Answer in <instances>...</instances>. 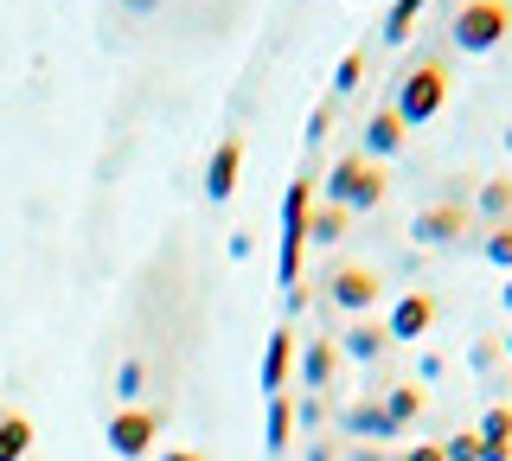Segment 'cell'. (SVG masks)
I'll list each match as a JSON object with an SVG mask.
<instances>
[{"instance_id": "14", "label": "cell", "mask_w": 512, "mask_h": 461, "mask_svg": "<svg viewBox=\"0 0 512 461\" xmlns=\"http://www.w3.org/2000/svg\"><path fill=\"white\" fill-rule=\"evenodd\" d=\"M32 455V417L26 410H0V461H26Z\"/></svg>"}, {"instance_id": "12", "label": "cell", "mask_w": 512, "mask_h": 461, "mask_svg": "<svg viewBox=\"0 0 512 461\" xmlns=\"http://www.w3.org/2000/svg\"><path fill=\"white\" fill-rule=\"evenodd\" d=\"M480 461H512V404H493L480 417Z\"/></svg>"}, {"instance_id": "6", "label": "cell", "mask_w": 512, "mask_h": 461, "mask_svg": "<svg viewBox=\"0 0 512 461\" xmlns=\"http://www.w3.org/2000/svg\"><path fill=\"white\" fill-rule=\"evenodd\" d=\"M391 340L397 346H410V340H423L429 327H436V295H423V289H410V295H397L391 301Z\"/></svg>"}, {"instance_id": "29", "label": "cell", "mask_w": 512, "mask_h": 461, "mask_svg": "<svg viewBox=\"0 0 512 461\" xmlns=\"http://www.w3.org/2000/svg\"><path fill=\"white\" fill-rule=\"evenodd\" d=\"M500 301H506V308H512V282H506V295H500Z\"/></svg>"}, {"instance_id": "19", "label": "cell", "mask_w": 512, "mask_h": 461, "mask_svg": "<svg viewBox=\"0 0 512 461\" xmlns=\"http://www.w3.org/2000/svg\"><path fill=\"white\" fill-rule=\"evenodd\" d=\"M378 404H384V417H391V429H404L416 410H423V391H416V385H397L391 397H378Z\"/></svg>"}, {"instance_id": "11", "label": "cell", "mask_w": 512, "mask_h": 461, "mask_svg": "<svg viewBox=\"0 0 512 461\" xmlns=\"http://www.w3.org/2000/svg\"><path fill=\"white\" fill-rule=\"evenodd\" d=\"M461 231H468V212H461V205H429V212H416V244H455Z\"/></svg>"}, {"instance_id": "31", "label": "cell", "mask_w": 512, "mask_h": 461, "mask_svg": "<svg viewBox=\"0 0 512 461\" xmlns=\"http://www.w3.org/2000/svg\"><path fill=\"white\" fill-rule=\"evenodd\" d=\"M346 7H365V0H346Z\"/></svg>"}, {"instance_id": "24", "label": "cell", "mask_w": 512, "mask_h": 461, "mask_svg": "<svg viewBox=\"0 0 512 461\" xmlns=\"http://www.w3.org/2000/svg\"><path fill=\"white\" fill-rule=\"evenodd\" d=\"M359 77H365V58H359V52H346V58H340V71H333V97H346Z\"/></svg>"}, {"instance_id": "25", "label": "cell", "mask_w": 512, "mask_h": 461, "mask_svg": "<svg viewBox=\"0 0 512 461\" xmlns=\"http://www.w3.org/2000/svg\"><path fill=\"white\" fill-rule=\"evenodd\" d=\"M327 122H333V103H320L314 116H308V141H320V135H327Z\"/></svg>"}, {"instance_id": "7", "label": "cell", "mask_w": 512, "mask_h": 461, "mask_svg": "<svg viewBox=\"0 0 512 461\" xmlns=\"http://www.w3.org/2000/svg\"><path fill=\"white\" fill-rule=\"evenodd\" d=\"M237 173H244V141L224 135L212 148V161H205V199H231L237 193Z\"/></svg>"}, {"instance_id": "27", "label": "cell", "mask_w": 512, "mask_h": 461, "mask_svg": "<svg viewBox=\"0 0 512 461\" xmlns=\"http://www.w3.org/2000/svg\"><path fill=\"white\" fill-rule=\"evenodd\" d=\"M122 7H128V13H154L160 0H122Z\"/></svg>"}, {"instance_id": "26", "label": "cell", "mask_w": 512, "mask_h": 461, "mask_svg": "<svg viewBox=\"0 0 512 461\" xmlns=\"http://www.w3.org/2000/svg\"><path fill=\"white\" fill-rule=\"evenodd\" d=\"M404 461H448V455H442V442H416Z\"/></svg>"}, {"instance_id": "1", "label": "cell", "mask_w": 512, "mask_h": 461, "mask_svg": "<svg viewBox=\"0 0 512 461\" xmlns=\"http://www.w3.org/2000/svg\"><path fill=\"white\" fill-rule=\"evenodd\" d=\"M308 218H314V180L295 173L282 199V257H276V282L282 289H301V263H308Z\"/></svg>"}, {"instance_id": "8", "label": "cell", "mask_w": 512, "mask_h": 461, "mask_svg": "<svg viewBox=\"0 0 512 461\" xmlns=\"http://www.w3.org/2000/svg\"><path fill=\"white\" fill-rule=\"evenodd\" d=\"M404 135H410V129H404V116H397L391 103L372 109V122H365V161H378V167H384L397 148H404Z\"/></svg>"}, {"instance_id": "4", "label": "cell", "mask_w": 512, "mask_h": 461, "mask_svg": "<svg viewBox=\"0 0 512 461\" xmlns=\"http://www.w3.org/2000/svg\"><path fill=\"white\" fill-rule=\"evenodd\" d=\"M506 33H512V7H506V0H468V7L455 13V26H448V39H455L468 58L493 52Z\"/></svg>"}, {"instance_id": "13", "label": "cell", "mask_w": 512, "mask_h": 461, "mask_svg": "<svg viewBox=\"0 0 512 461\" xmlns=\"http://www.w3.org/2000/svg\"><path fill=\"white\" fill-rule=\"evenodd\" d=\"M333 365H340V346H333V340H308V346H301V378H308L314 391L333 385Z\"/></svg>"}, {"instance_id": "5", "label": "cell", "mask_w": 512, "mask_h": 461, "mask_svg": "<svg viewBox=\"0 0 512 461\" xmlns=\"http://www.w3.org/2000/svg\"><path fill=\"white\" fill-rule=\"evenodd\" d=\"M109 455H122V461H141V455H154V436H160V417L154 410H141V404H122L116 417H109Z\"/></svg>"}, {"instance_id": "9", "label": "cell", "mask_w": 512, "mask_h": 461, "mask_svg": "<svg viewBox=\"0 0 512 461\" xmlns=\"http://www.w3.org/2000/svg\"><path fill=\"white\" fill-rule=\"evenodd\" d=\"M333 301H340L346 314H365V308L378 301V276H372V269L340 263V269H333Z\"/></svg>"}, {"instance_id": "30", "label": "cell", "mask_w": 512, "mask_h": 461, "mask_svg": "<svg viewBox=\"0 0 512 461\" xmlns=\"http://www.w3.org/2000/svg\"><path fill=\"white\" fill-rule=\"evenodd\" d=\"M500 353H512V333H506V346H500Z\"/></svg>"}, {"instance_id": "21", "label": "cell", "mask_w": 512, "mask_h": 461, "mask_svg": "<svg viewBox=\"0 0 512 461\" xmlns=\"http://www.w3.org/2000/svg\"><path fill=\"white\" fill-rule=\"evenodd\" d=\"M487 263H493V269H512V218L487 231Z\"/></svg>"}, {"instance_id": "28", "label": "cell", "mask_w": 512, "mask_h": 461, "mask_svg": "<svg viewBox=\"0 0 512 461\" xmlns=\"http://www.w3.org/2000/svg\"><path fill=\"white\" fill-rule=\"evenodd\" d=\"M160 461H205V455H192V449H173V455H160Z\"/></svg>"}, {"instance_id": "16", "label": "cell", "mask_w": 512, "mask_h": 461, "mask_svg": "<svg viewBox=\"0 0 512 461\" xmlns=\"http://www.w3.org/2000/svg\"><path fill=\"white\" fill-rule=\"evenodd\" d=\"M378 346H391V327H384V321H365V327H352L346 340H340V353H352V359H378Z\"/></svg>"}, {"instance_id": "17", "label": "cell", "mask_w": 512, "mask_h": 461, "mask_svg": "<svg viewBox=\"0 0 512 461\" xmlns=\"http://www.w3.org/2000/svg\"><path fill=\"white\" fill-rule=\"evenodd\" d=\"M423 7H429V0H397V7L384 13V39H391V45H404V39L416 33V20H423Z\"/></svg>"}, {"instance_id": "2", "label": "cell", "mask_w": 512, "mask_h": 461, "mask_svg": "<svg viewBox=\"0 0 512 461\" xmlns=\"http://www.w3.org/2000/svg\"><path fill=\"white\" fill-rule=\"evenodd\" d=\"M448 90H455L448 65H442V58H423V65H410V71H404V84H397L391 109L404 116V129H416V122H436V116H442Z\"/></svg>"}, {"instance_id": "15", "label": "cell", "mask_w": 512, "mask_h": 461, "mask_svg": "<svg viewBox=\"0 0 512 461\" xmlns=\"http://www.w3.org/2000/svg\"><path fill=\"white\" fill-rule=\"evenodd\" d=\"M346 225H352L346 205H314V218H308V244H340Z\"/></svg>"}, {"instance_id": "10", "label": "cell", "mask_w": 512, "mask_h": 461, "mask_svg": "<svg viewBox=\"0 0 512 461\" xmlns=\"http://www.w3.org/2000/svg\"><path fill=\"white\" fill-rule=\"evenodd\" d=\"M295 353H301V346H295V333H288V327H276V333H269V353H263V391H269V397H282V391H288Z\"/></svg>"}, {"instance_id": "3", "label": "cell", "mask_w": 512, "mask_h": 461, "mask_svg": "<svg viewBox=\"0 0 512 461\" xmlns=\"http://www.w3.org/2000/svg\"><path fill=\"white\" fill-rule=\"evenodd\" d=\"M384 193H391V173L365 154H340L327 173V205H346V212H372Z\"/></svg>"}, {"instance_id": "20", "label": "cell", "mask_w": 512, "mask_h": 461, "mask_svg": "<svg viewBox=\"0 0 512 461\" xmlns=\"http://www.w3.org/2000/svg\"><path fill=\"white\" fill-rule=\"evenodd\" d=\"M480 212L506 225V218H512V180H487V186H480Z\"/></svg>"}, {"instance_id": "22", "label": "cell", "mask_w": 512, "mask_h": 461, "mask_svg": "<svg viewBox=\"0 0 512 461\" xmlns=\"http://www.w3.org/2000/svg\"><path fill=\"white\" fill-rule=\"evenodd\" d=\"M141 385H148V365H141V359H122V372H116V391L128 397V404H135V397H141Z\"/></svg>"}, {"instance_id": "23", "label": "cell", "mask_w": 512, "mask_h": 461, "mask_svg": "<svg viewBox=\"0 0 512 461\" xmlns=\"http://www.w3.org/2000/svg\"><path fill=\"white\" fill-rule=\"evenodd\" d=\"M442 455H448V461H480V429H461V436H448Z\"/></svg>"}, {"instance_id": "18", "label": "cell", "mask_w": 512, "mask_h": 461, "mask_svg": "<svg viewBox=\"0 0 512 461\" xmlns=\"http://www.w3.org/2000/svg\"><path fill=\"white\" fill-rule=\"evenodd\" d=\"M288 429H295V410H288V391H282V397H269V429H263L269 455H282V449H288Z\"/></svg>"}]
</instances>
